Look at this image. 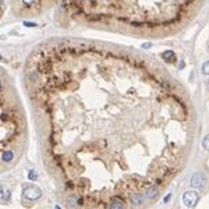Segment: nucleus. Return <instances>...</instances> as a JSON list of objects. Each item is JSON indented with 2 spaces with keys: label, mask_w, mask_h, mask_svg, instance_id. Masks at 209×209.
<instances>
[{
  "label": "nucleus",
  "mask_w": 209,
  "mask_h": 209,
  "mask_svg": "<svg viewBox=\"0 0 209 209\" xmlns=\"http://www.w3.org/2000/svg\"><path fill=\"white\" fill-rule=\"evenodd\" d=\"M198 201H200V192H197L194 190L187 191L183 195V204L186 205L187 208H194L198 204Z\"/></svg>",
  "instance_id": "1"
},
{
  "label": "nucleus",
  "mask_w": 209,
  "mask_h": 209,
  "mask_svg": "<svg viewBox=\"0 0 209 209\" xmlns=\"http://www.w3.org/2000/svg\"><path fill=\"white\" fill-rule=\"evenodd\" d=\"M191 187L197 188V190H204L206 186V177H205L204 173H195L192 177H191Z\"/></svg>",
  "instance_id": "2"
},
{
  "label": "nucleus",
  "mask_w": 209,
  "mask_h": 209,
  "mask_svg": "<svg viewBox=\"0 0 209 209\" xmlns=\"http://www.w3.org/2000/svg\"><path fill=\"white\" fill-rule=\"evenodd\" d=\"M24 197H27L28 200H35V198H39V197H41V191L38 190V188L29 187V188H25Z\"/></svg>",
  "instance_id": "3"
},
{
  "label": "nucleus",
  "mask_w": 209,
  "mask_h": 209,
  "mask_svg": "<svg viewBox=\"0 0 209 209\" xmlns=\"http://www.w3.org/2000/svg\"><path fill=\"white\" fill-rule=\"evenodd\" d=\"M13 159H14V152L11 149L3 151V152L0 153V160H1L3 163H10Z\"/></svg>",
  "instance_id": "4"
},
{
  "label": "nucleus",
  "mask_w": 209,
  "mask_h": 209,
  "mask_svg": "<svg viewBox=\"0 0 209 209\" xmlns=\"http://www.w3.org/2000/svg\"><path fill=\"white\" fill-rule=\"evenodd\" d=\"M156 195H158V188H156V187H149V188H146V191H145L146 198L152 200V198H155Z\"/></svg>",
  "instance_id": "5"
},
{
  "label": "nucleus",
  "mask_w": 209,
  "mask_h": 209,
  "mask_svg": "<svg viewBox=\"0 0 209 209\" xmlns=\"http://www.w3.org/2000/svg\"><path fill=\"white\" fill-rule=\"evenodd\" d=\"M162 57H163L166 61H169V63H172V61H174V60H176V55H174V52H172V50L164 52L163 55H162Z\"/></svg>",
  "instance_id": "6"
},
{
  "label": "nucleus",
  "mask_w": 209,
  "mask_h": 209,
  "mask_svg": "<svg viewBox=\"0 0 209 209\" xmlns=\"http://www.w3.org/2000/svg\"><path fill=\"white\" fill-rule=\"evenodd\" d=\"M131 202L134 205H141L142 202H144V195H141V194H135V195L131 197Z\"/></svg>",
  "instance_id": "7"
},
{
  "label": "nucleus",
  "mask_w": 209,
  "mask_h": 209,
  "mask_svg": "<svg viewBox=\"0 0 209 209\" xmlns=\"http://www.w3.org/2000/svg\"><path fill=\"white\" fill-rule=\"evenodd\" d=\"M202 148H204L206 152H209V134L204 137V140H202Z\"/></svg>",
  "instance_id": "8"
},
{
  "label": "nucleus",
  "mask_w": 209,
  "mask_h": 209,
  "mask_svg": "<svg viewBox=\"0 0 209 209\" xmlns=\"http://www.w3.org/2000/svg\"><path fill=\"white\" fill-rule=\"evenodd\" d=\"M202 73L206 74V75H209V60L208 61H205L204 66H202Z\"/></svg>",
  "instance_id": "9"
},
{
  "label": "nucleus",
  "mask_w": 209,
  "mask_h": 209,
  "mask_svg": "<svg viewBox=\"0 0 209 209\" xmlns=\"http://www.w3.org/2000/svg\"><path fill=\"white\" fill-rule=\"evenodd\" d=\"M29 178H31V180H35V178H37V174L34 172H29Z\"/></svg>",
  "instance_id": "10"
},
{
  "label": "nucleus",
  "mask_w": 209,
  "mask_h": 209,
  "mask_svg": "<svg viewBox=\"0 0 209 209\" xmlns=\"http://www.w3.org/2000/svg\"><path fill=\"white\" fill-rule=\"evenodd\" d=\"M23 1H24V3H25V4H27V6H31L32 3L35 1V0H23Z\"/></svg>",
  "instance_id": "11"
},
{
  "label": "nucleus",
  "mask_w": 209,
  "mask_h": 209,
  "mask_svg": "<svg viewBox=\"0 0 209 209\" xmlns=\"http://www.w3.org/2000/svg\"><path fill=\"white\" fill-rule=\"evenodd\" d=\"M149 46H151V43H146V45H144V46H142V48H145V49H148Z\"/></svg>",
  "instance_id": "12"
},
{
  "label": "nucleus",
  "mask_w": 209,
  "mask_h": 209,
  "mask_svg": "<svg viewBox=\"0 0 209 209\" xmlns=\"http://www.w3.org/2000/svg\"><path fill=\"white\" fill-rule=\"evenodd\" d=\"M170 197H172V195H167V197H166V198H164V202H167V201L170 200Z\"/></svg>",
  "instance_id": "13"
},
{
  "label": "nucleus",
  "mask_w": 209,
  "mask_h": 209,
  "mask_svg": "<svg viewBox=\"0 0 209 209\" xmlns=\"http://www.w3.org/2000/svg\"><path fill=\"white\" fill-rule=\"evenodd\" d=\"M0 88H1V81H0Z\"/></svg>",
  "instance_id": "14"
},
{
  "label": "nucleus",
  "mask_w": 209,
  "mask_h": 209,
  "mask_svg": "<svg viewBox=\"0 0 209 209\" xmlns=\"http://www.w3.org/2000/svg\"><path fill=\"white\" fill-rule=\"evenodd\" d=\"M208 86H209V80H208Z\"/></svg>",
  "instance_id": "15"
},
{
  "label": "nucleus",
  "mask_w": 209,
  "mask_h": 209,
  "mask_svg": "<svg viewBox=\"0 0 209 209\" xmlns=\"http://www.w3.org/2000/svg\"><path fill=\"white\" fill-rule=\"evenodd\" d=\"M208 52H209V46H208Z\"/></svg>",
  "instance_id": "16"
}]
</instances>
